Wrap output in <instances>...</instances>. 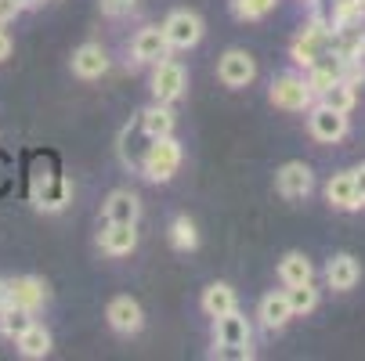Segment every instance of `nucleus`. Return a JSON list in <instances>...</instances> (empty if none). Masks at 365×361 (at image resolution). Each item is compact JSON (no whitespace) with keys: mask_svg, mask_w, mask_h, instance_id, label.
Here are the masks:
<instances>
[{"mask_svg":"<svg viewBox=\"0 0 365 361\" xmlns=\"http://www.w3.org/2000/svg\"><path fill=\"white\" fill-rule=\"evenodd\" d=\"M336 47V33H333V22H326V19H311L307 26H304V33L297 36V43H293V62L300 66V69H307L311 62H319L326 51H333Z\"/></svg>","mask_w":365,"mask_h":361,"instance_id":"obj_1","label":"nucleus"},{"mask_svg":"<svg viewBox=\"0 0 365 361\" xmlns=\"http://www.w3.org/2000/svg\"><path fill=\"white\" fill-rule=\"evenodd\" d=\"M181 167V145L167 134V137H152L148 148H145V156H141V170L148 181H170Z\"/></svg>","mask_w":365,"mask_h":361,"instance_id":"obj_2","label":"nucleus"},{"mask_svg":"<svg viewBox=\"0 0 365 361\" xmlns=\"http://www.w3.org/2000/svg\"><path fill=\"white\" fill-rule=\"evenodd\" d=\"M268 98H272L275 109H286V113H307L311 105H315V90L307 87L304 76H279V80H272Z\"/></svg>","mask_w":365,"mask_h":361,"instance_id":"obj_3","label":"nucleus"},{"mask_svg":"<svg viewBox=\"0 0 365 361\" xmlns=\"http://www.w3.org/2000/svg\"><path fill=\"white\" fill-rule=\"evenodd\" d=\"M307 130L322 145H336V141L347 137V113H336V109H329V105L319 101V105L307 109Z\"/></svg>","mask_w":365,"mask_h":361,"instance_id":"obj_4","label":"nucleus"},{"mask_svg":"<svg viewBox=\"0 0 365 361\" xmlns=\"http://www.w3.org/2000/svg\"><path fill=\"white\" fill-rule=\"evenodd\" d=\"M185 87H188V73L178 62H170V58L155 62V73H152V94H155V101L170 105V101H178L185 94Z\"/></svg>","mask_w":365,"mask_h":361,"instance_id":"obj_5","label":"nucleus"},{"mask_svg":"<svg viewBox=\"0 0 365 361\" xmlns=\"http://www.w3.org/2000/svg\"><path fill=\"white\" fill-rule=\"evenodd\" d=\"M253 76H257V62H253V55L250 51H225L221 55V62H217V80L225 83V87H246V83H253Z\"/></svg>","mask_w":365,"mask_h":361,"instance_id":"obj_6","label":"nucleus"},{"mask_svg":"<svg viewBox=\"0 0 365 361\" xmlns=\"http://www.w3.org/2000/svg\"><path fill=\"white\" fill-rule=\"evenodd\" d=\"M163 33H167V43L170 47L188 51V47H195L202 40V22L192 11H170L167 22H163Z\"/></svg>","mask_w":365,"mask_h":361,"instance_id":"obj_7","label":"nucleus"},{"mask_svg":"<svg viewBox=\"0 0 365 361\" xmlns=\"http://www.w3.org/2000/svg\"><path fill=\"white\" fill-rule=\"evenodd\" d=\"M69 202V181L58 177V174H36L33 177V206L36 210H47V214H55L62 210V206Z\"/></svg>","mask_w":365,"mask_h":361,"instance_id":"obj_8","label":"nucleus"},{"mask_svg":"<svg viewBox=\"0 0 365 361\" xmlns=\"http://www.w3.org/2000/svg\"><path fill=\"white\" fill-rule=\"evenodd\" d=\"M275 188L286 195V199H307L315 192V174H311L307 163H286L279 174H275Z\"/></svg>","mask_w":365,"mask_h":361,"instance_id":"obj_9","label":"nucleus"},{"mask_svg":"<svg viewBox=\"0 0 365 361\" xmlns=\"http://www.w3.org/2000/svg\"><path fill=\"white\" fill-rule=\"evenodd\" d=\"M130 51H134V62H163L167 51H170L163 26H145V29H138Z\"/></svg>","mask_w":365,"mask_h":361,"instance_id":"obj_10","label":"nucleus"},{"mask_svg":"<svg viewBox=\"0 0 365 361\" xmlns=\"http://www.w3.org/2000/svg\"><path fill=\"white\" fill-rule=\"evenodd\" d=\"M106 318H109V325H113L116 333H123V336H134V333H141V325H145L141 303L130 300V296H116V300L109 303Z\"/></svg>","mask_w":365,"mask_h":361,"instance_id":"obj_11","label":"nucleus"},{"mask_svg":"<svg viewBox=\"0 0 365 361\" xmlns=\"http://www.w3.org/2000/svg\"><path fill=\"white\" fill-rule=\"evenodd\" d=\"M307 87L315 90V98L326 90V87H333L336 80H344V58L336 55V51H326V55L319 58V62H311L307 66Z\"/></svg>","mask_w":365,"mask_h":361,"instance_id":"obj_12","label":"nucleus"},{"mask_svg":"<svg viewBox=\"0 0 365 361\" xmlns=\"http://www.w3.org/2000/svg\"><path fill=\"white\" fill-rule=\"evenodd\" d=\"M98 246H101V253H109V256H127L138 246V228L134 224H120V221H106V231L98 235Z\"/></svg>","mask_w":365,"mask_h":361,"instance_id":"obj_13","label":"nucleus"},{"mask_svg":"<svg viewBox=\"0 0 365 361\" xmlns=\"http://www.w3.org/2000/svg\"><path fill=\"white\" fill-rule=\"evenodd\" d=\"M47 300V286L33 275H19L8 282V303L15 307H26V311H36V307H43Z\"/></svg>","mask_w":365,"mask_h":361,"instance_id":"obj_14","label":"nucleus"},{"mask_svg":"<svg viewBox=\"0 0 365 361\" xmlns=\"http://www.w3.org/2000/svg\"><path fill=\"white\" fill-rule=\"evenodd\" d=\"M253 336L250 322L239 315V311H228V315H217L214 318V343H232V347H246Z\"/></svg>","mask_w":365,"mask_h":361,"instance_id":"obj_15","label":"nucleus"},{"mask_svg":"<svg viewBox=\"0 0 365 361\" xmlns=\"http://www.w3.org/2000/svg\"><path fill=\"white\" fill-rule=\"evenodd\" d=\"M326 199H329L333 210H344V214L358 210L361 199H358V192H354V177H351V170H340V174L329 177V184H326Z\"/></svg>","mask_w":365,"mask_h":361,"instance_id":"obj_16","label":"nucleus"},{"mask_svg":"<svg viewBox=\"0 0 365 361\" xmlns=\"http://www.w3.org/2000/svg\"><path fill=\"white\" fill-rule=\"evenodd\" d=\"M106 69H109V55H106V47H101V43H83L73 55V73L80 80H98Z\"/></svg>","mask_w":365,"mask_h":361,"instance_id":"obj_17","label":"nucleus"},{"mask_svg":"<svg viewBox=\"0 0 365 361\" xmlns=\"http://www.w3.org/2000/svg\"><path fill=\"white\" fill-rule=\"evenodd\" d=\"M326 278H329V286H333L336 293H347V289L358 286L361 268H358V261H354L351 253H336L333 261H329V268H326Z\"/></svg>","mask_w":365,"mask_h":361,"instance_id":"obj_18","label":"nucleus"},{"mask_svg":"<svg viewBox=\"0 0 365 361\" xmlns=\"http://www.w3.org/2000/svg\"><path fill=\"white\" fill-rule=\"evenodd\" d=\"M138 130L152 141V137H167V134H174V113L163 105V101H155L152 109H145L141 116H138Z\"/></svg>","mask_w":365,"mask_h":361,"instance_id":"obj_19","label":"nucleus"},{"mask_svg":"<svg viewBox=\"0 0 365 361\" xmlns=\"http://www.w3.org/2000/svg\"><path fill=\"white\" fill-rule=\"evenodd\" d=\"M141 217V202L134 192H113L106 199V221H120V224H138Z\"/></svg>","mask_w":365,"mask_h":361,"instance_id":"obj_20","label":"nucleus"},{"mask_svg":"<svg viewBox=\"0 0 365 361\" xmlns=\"http://www.w3.org/2000/svg\"><path fill=\"white\" fill-rule=\"evenodd\" d=\"M257 318H260V325H264V329H282V325L293 318L286 293H268L264 300H260V311H257Z\"/></svg>","mask_w":365,"mask_h":361,"instance_id":"obj_21","label":"nucleus"},{"mask_svg":"<svg viewBox=\"0 0 365 361\" xmlns=\"http://www.w3.org/2000/svg\"><path fill=\"white\" fill-rule=\"evenodd\" d=\"M15 347H19V354L22 357H29V361H40V357H47L51 354V333L43 329V325H29L22 336H15Z\"/></svg>","mask_w":365,"mask_h":361,"instance_id":"obj_22","label":"nucleus"},{"mask_svg":"<svg viewBox=\"0 0 365 361\" xmlns=\"http://www.w3.org/2000/svg\"><path fill=\"white\" fill-rule=\"evenodd\" d=\"M202 311L210 315V318L235 311V289H232L228 282H214V286H206V293H202Z\"/></svg>","mask_w":365,"mask_h":361,"instance_id":"obj_23","label":"nucleus"},{"mask_svg":"<svg viewBox=\"0 0 365 361\" xmlns=\"http://www.w3.org/2000/svg\"><path fill=\"white\" fill-rule=\"evenodd\" d=\"M286 300H289V311L293 318L297 315H311L319 307V289H315V278L311 282H297V286H286Z\"/></svg>","mask_w":365,"mask_h":361,"instance_id":"obj_24","label":"nucleus"},{"mask_svg":"<svg viewBox=\"0 0 365 361\" xmlns=\"http://www.w3.org/2000/svg\"><path fill=\"white\" fill-rule=\"evenodd\" d=\"M319 101H322V105H329V109H336V113H351L358 105V87L347 83V80H336L333 87H326L319 94Z\"/></svg>","mask_w":365,"mask_h":361,"instance_id":"obj_25","label":"nucleus"},{"mask_svg":"<svg viewBox=\"0 0 365 361\" xmlns=\"http://www.w3.org/2000/svg\"><path fill=\"white\" fill-rule=\"evenodd\" d=\"M279 278L286 286H297V282H311L315 278V268H311V261L304 253H286L279 261Z\"/></svg>","mask_w":365,"mask_h":361,"instance_id":"obj_26","label":"nucleus"},{"mask_svg":"<svg viewBox=\"0 0 365 361\" xmlns=\"http://www.w3.org/2000/svg\"><path fill=\"white\" fill-rule=\"evenodd\" d=\"M29 325H33V311H26V307H15V303H8L4 311H0V333H4L8 340L22 336Z\"/></svg>","mask_w":365,"mask_h":361,"instance_id":"obj_27","label":"nucleus"},{"mask_svg":"<svg viewBox=\"0 0 365 361\" xmlns=\"http://www.w3.org/2000/svg\"><path fill=\"white\" fill-rule=\"evenodd\" d=\"M170 246L181 249V253H188V249L199 246V231H195V224L188 217H174V224H170Z\"/></svg>","mask_w":365,"mask_h":361,"instance_id":"obj_28","label":"nucleus"},{"mask_svg":"<svg viewBox=\"0 0 365 361\" xmlns=\"http://www.w3.org/2000/svg\"><path fill=\"white\" fill-rule=\"evenodd\" d=\"M279 4V0H235L232 4V11H235V19H242V22H253V19H264L272 8Z\"/></svg>","mask_w":365,"mask_h":361,"instance_id":"obj_29","label":"nucleus"},{"mask_svg":"<svg viewBox=\"0 0 365 361\" xmlns=\"http://www.w3.org/2000/svg\"><path fill=\"white\" fill-rule=\"evenodd\" d=\"M214 357H228V361H246V357H253V350H250V343H246V347H232V343H214Z\"/></svg>","mask_w":365,"mask_h":361,"instance_id":"obj_30","label":"nucleus"},{"mask_svg":"<svg viewBox=\"0 0 365 361\" xmlns=\"http://www.w3.org/2000/svg\"><path fill=\"white\" fill-rule=\"evenodd\" d=\"M344 80L354 83V87H361L365 83V62L361 58H344Z\"/></svg>","mask_w":365,"mask_h":361,"instance_id":"obj_31","label":"nucleus"},{"mask_svg":"<svg viewBox=\"0 0 365 361\" xmlns=\"http://www.w3.org/2000/svg\"><path fill=\"white\" fill-rule=\"evenodd\" d=\"M130 8H134V0H101V11L106 15H123Z\"/></svg>","mask_w":365,"mask_h":361,"instance_id":"obj_32","label":"nucleus"},{"mask_svg":"<svg viewBox=\"0 0 365 361\" xmlns=\"http://www.w3.org/2000/svg\"><path fill=\"white\" fill-rule=\"evenodd\" d=\"M19 0H0V26L4 22H11V19H19Z\"/></svg>","mask_w":365,"mask_h":361,"instance_id":"obj_33","label":"nucleus"},{"mask_svg":"<svg viewBox=\"0 0 365 361\" xmlns=\"http://www.w3.org/2000/svg\"><path fill=\"white\" fill-rule=\"evenodd\" d=\"M351 177H354V192H358V199H361V206H365V163H361L358 170H351Z\"/></svg>","mask_w":365,"mask_h":361,"instance_id":"obj_34","label":"nucleus"},{"mask_svg":"<svg viewBox=\"0 0 365 361\" xmlns=\"http://www.w3.org/2000/svg\"><path fill=\"white\" fill-rule=\"evenodd\" d=\"M8 55H11V36L0 29V62H8Z\"/></svg>","mask_w":365,"mask_h":361,"instance_id":"obj_35","label":"nucleus"},{"mask_svg":"<svg viewBox=\"0 0 365 361\" xmlns=\"http://www.w3.org/2000/svg\"><path fill=\"white\" fill-rule=\"evenodd\" d=\"M8 307V282H0V311Z\"/></svg>","mask_w":365,"mask_h":361,"instance_id":"obj_36","label":"nucleus"},{"mask_svg":"<svg viewBox=\"0 0 365 361\" xmlns=\"http://www.w3.org/2000/svg\"><path fill=\"white\" fill-rule=\"evenodd\" d=\"M40 4H43V0H19V8H22V11H29V8H40Z\"/></svg>","mask_w":365,"mask_h":361,"instance_id":"obj_37","label":"nucleus"},{"mask_svg":"<svg viewBox=\"0 0 365 361\" xmlns=\"http://www.w3.org/2000/svg\"><path fill=\"white\" fill-rule=\"evenodd\" d=\"M361 19H365V0H361Z\"/></svg>","mask_w":365,"mask_h":361,"instance_id":"obj_38","label":"nucleus"}]
</instances>
